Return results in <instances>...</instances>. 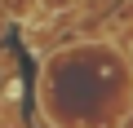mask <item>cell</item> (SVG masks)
Here are the masks:
<instances>
[{"mask_svg":"<svg viewBox=\"0 0 133 128\" xmlns=\"http://www.w3.org/2000/svg\"><path fill=\"white\" fill-rule=\"evenodd\" d=\"M44 5H49V9H66L71 0H44Z\"/></svg>","mask_w":133,"mask_h":128,"instance_id":"1","label":"cell"}]
</instances>
